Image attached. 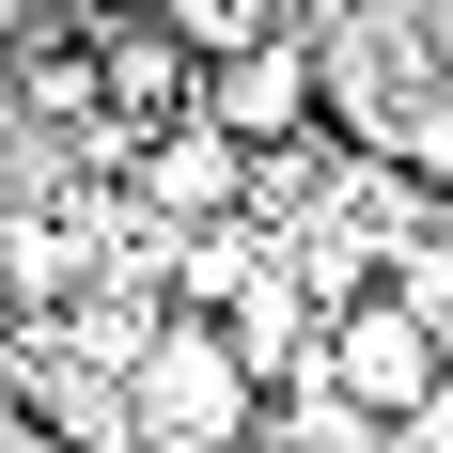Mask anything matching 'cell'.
Wrapping results in <instances>:
<instances>
[{"instance_id":"6","label":"cell","mask_w":453,"mask_h":453,"mask_svg":"<svg viewBox=\"0 0 453 453\" xmlns=\"http://www.w3.org/2000/svg\"><path fill=\"white\" fill-rule=\"evenodd\" d=\"M407 32H422V79H438V94H453V0H422Z\"/></svg>"},{"instance_id":"5","label":"cell","mask_w":453,"mask_h":453,"mask_svg":"<svg viewBox=\"0 0 453 453\" xmlns=\"http://www.w3.org/2000/svg\"><path fill=\"white\" fill-rule=\"evenodd\" d=\"M173 32L188 47H250V32H281V0H173Z\"/></svg>"},{"instance_id":"1","label":"cell","mask_w":453,"mask_h":453,"mask_svg":"<svg viewBox=\"0 0 453 453\" xmlns=\"http://www.w3.org/2000/svg\"><path fill=\"white\" fill-rule=\"evenodd\" d=\"M141 438L157 453H250V391H266V360H250V328H203V313H173V328H141Z\"/></svg>"},{"instance_id":"2","label":"cell","mask_w":453,"mask_h":453,"mask_svg":"<svg viewBox=\"0 0 453 453\" xmlns=\"http://www.w3.org/2000/svg\"><path fill=\"white\" fill-rule=\"evenodd\" d=\"M313 375H328L360 422L422 407V391H438V313H422V297H344V313H328V344H313Z\"/></svg>"},{"instance_id":"4","label":"cell","mask_w":453,"mask_h":453,"mask_svg":"<svg viewBox=\"0 0 453 453\" xmlns=\"http://www.w3.org/2000/svg\"><path fill=\"white\" fill-rule=\"evenodd\" d=\"M234 188H250V141H234V126H203V110L141 141V203H173V219H203V203H234Z\"/></svg>"},{"instance_id":"3","label":"cell","mask_w":453,"mask_h":453,"mask_svg":"<svg viewBox=\"0 0 453 453\" xmlns=\"http://www.w3.org/2000/svg\"><path fill=\"white\" fill-rule=\"evenodd\" d=\"M188 110L234 141H297V110H313V47L297 32H250V47H203V79H188Z\"/></svg>"}]
</instances>
